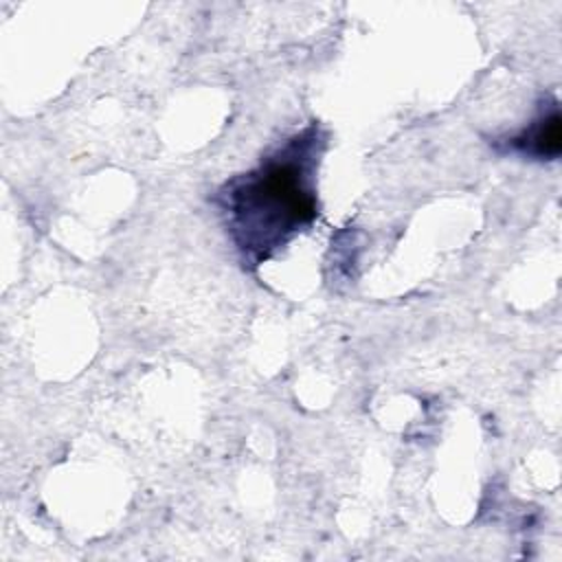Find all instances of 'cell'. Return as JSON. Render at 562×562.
I'll list each match as a JSON object with an SVG mask.
<instances>
[{
    "instance_id": "obj_1",
    "label": "cell",
    "mask_w": 562,
    "mask_h": 562,
    "mask_svg": "<svg viewBox=\"0 0 562 562\" xmlns=\"http://www.w3.org/2000/svg\"><path fill=\"white\" fill-rule=\"evenodd\" d=\"M323 151L316 123L292 136L255 169L228 180L217 204L244 261L257 266L316 217L314 171Z\"/></svg>"
},
{
    "instance_id": "obj_2",
    "label": "cell",
    "mask_w": 562,
    "mask_h": 562,
    "mask_svg": "<svg viewBox=\"0 0 562 562\" xmlns=\"http://www.w3.org/2000/svg\"><path fill=\"white\" fill-rule=\"evenodd\" d=\"M507 145L516 151L536 156L540 160H553L562 151V119L558 108L549 114H542L533 125L522 130L518 136H512Z\"/></svg>"
}]
</instances>
